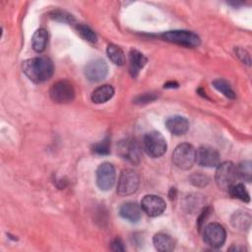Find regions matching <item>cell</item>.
Segmentation results:
<instances>
[{
	"instance_id": "cell-1",
	"label": "cell",
	"mask_w": 252,
	"mask_h": 252,
	"mask_svg": "<svg viewBox=\"0 0 252 252\" xmlns=\"http://www.w3.org/2000/svg\"><path fill=\"white\" fill-rule=\"evenodd\" d=\"M23 72L33 83L39 84L51 78L54 72V65L47 57H34L23 62Z\"/></svg>"
},
{
	"instance_id": "cell-2",
	"label": "cell",
	"mask_w": 252,
	"mask_h": 252,
	"mask_svg": "<svg viewBox=\"0 0 252 252\" xmlns=\"http://www.w3.org/2000/svg\"><path fill=\"white\" fill-rule=\"evenodd\" d=\"M237 178L236 166L231 161H224L217 166L215 180L220 189L228 191V189L236 183Z\"/></svg>"
},
{
	"instance_id": "cell-3",
	"label": "cell",
	"mask_w": 252,
	"mask_h": 252,
	"mask_svg": "<svg viewBox=\"0 0 252 252\" xmlns=\"http://www.w3.org/2000/svg\"><path fill=\"white\" fill-rule=\"evenodd\" d=\"M160 36L169 42L177 43L186 47H197L201 43V39L199 35L195 32L190 31L184 30H174V31H167L160 34Z\"/></svg>"
},
{
	"instance_id": "cell-4",
	"label": "cell",
	"mask_w": 252,
	"mask_h": 252,
	"mask_svg": "<svg viewBox=\"0 0 252 252\" xmlns=\"http://www.w3.org/2000/svg\"><path fill=\"white\" fill-rule=\"evenodd\" d=\"M143 146L145 152L152 158L161 157L167 148L164 137L158 131L147 133L143 139Z\"/></svg>"
},
{
	"instance_id": "cell-5",
	"label": "cell",
	"mask_w": 252,
	"mask_h": 252,
	"mask_svg": "<svg viewBox=\"0 0 252 252\" xmlns=\"http://www.w3.org/2000/svg\"><path fill=\"white\" fill-rule=\"evenodd\" d=\"M195 152L193 146L188 143L178 145L172 154L174 165L182 170L190 169L195 162Z\"/></svg>"
},
{
	"instance_id": "cell-6",
	"label": "cell",
	"mask_w": 252,
	"mask_h": 252,
	"mask_svg": "<svg viewBox=\"0 0 252 252\" xmlns=\"http://www.w3.org/2000/svg\"><path fill=\"white\" fill-rule=\"evenodd\" d=\"M117 153L122 158L133 164H138L142 158L141 146L133 138L121 140L117 146Z\"/></svg>"
},
{
	"instance_id": "cell-7",
	"label": "cell",
	"mask_w": 252,
	"mask_h": 252,
	"mask_svg": "<svg viewBox=\"0 0 252 252\" xmlns=\"http://www.w3.org/2000/svg\"><path fill=\"white\" fill-rule=\"evenodd\" d=\"M139 183L140 177L138 173L133 169L126 168L120 173L117 184V193L120 196L132 195L137 191Z\"/></svg>"
},
{
	"instance_id": "cell-8",
	"label": "cell",
	"mask_w": 252,
	"mask_h": 252,
	"mask_svg": "<svg viewBox=\"0 0 252 252\" xmlns=\"http://www.w3.org/2000/svg\"><path fill=\"white\" fill-rule=\"evenodd\" d=\"M225 229L218 222H211L203 229V239L212 248L221 247L225 241Z\"/></svg>"
},
{
	"instance_id": "cell-9",
	"label": "cell",
	"mask_w": 252,
	"mask_h": 252,
	"mask_svg": "<svg viewBox=\"0 0 252 252\" xmlns=\"http://www.w3.org/2000/svg\"><path fill=\"white\" fill-rule=\"evenodd\" d=\"M49 96L56 103H67L74 99L75 90L70 82L59 81L50 88Z\"/></svg>"
},
{
	"instance_id": "cell-10",
	"label": "cell",
	"mask_w": 252,
	"mask_h": 252,
	"mask_svg": "<svg viewBox=\"0 0 252 252\" xmlns=\"http://www.w3.org/2000/svg\"><path fill=\"white\" fill-rule=\"evenodd\" d=\"M115 167L110 162H102L96 169V184L102 191L112 188L115 183Z\"/></svg>"
},
{
	"instance_id": "cell-11",
	"label": "cell",
	"mask_w": 252,
	"mask_h": 252,
	"mask_svg": "<svg viewBox=\"0 0 252 252\" xmlns=\"http://www.w3.org/2000/svg\"><path fill=\"white\" fill-rule=\"evenodd\" d=\"M195 161L205 167H215L220 163L219 152L209 146H202L195 152Z\"/></svg>"
},
{
	"instance_id": "cell-12",
	"label": "cell",
	"mask_w": 252,
	"mask_h": 252,
	"mask_svg": "<svg viewBox=\"0 0 252 252\" xmlns=\"http://www.w3.org/2000/svg\"><path fill=\"white\" fill-rule=\"evenodd\" d=\"M86 78L93 83H97L105 79L108 73V67L103 59H94L90 61L84 70Z\"/></svg>"
},
{
	"instance_id": "cell-13",
	"label": "cell",
	"mask_w": 252,
	"mask_h": 252,
	"mask_svg": "<svg viewBox=\"0 0 252 252\" xmlns=\"http://www.w3.org/2000/svg\"><path fill=\"white\" fill-rule=\"evenodd\" d=\"M166 208V204L162 198L157 195H146L141 201V209L150 217H158L161 215Z\"/></svg>"
},
{
	"instance_id": "cell-14",
	"label": "cell",
	"mask_w": 252,
	"mask_h": 252,
	"mask_svg": "<svg viewBox=\"0 0 252 252\" xmlns=\"http://www.w3.org/2000/svg\"><path fill=\"white\" fill-rule=\"evenodd\" d=\"M165 126L167 130L175 135V136H181L184 135L188 129H189V122L187 118L180 115H174L171 117H168L165 121Z\"/></svg>"
},
{
	"instance_id": "cell-15",
	"label": "cell",
	"mask_w": 252,
	"mask_h": 252,
	"mask_svg": "<svg viewBox=\"0 0 252 252\" xmlns=\"http://www.w3.org/2000/svg\"><path fill=\"white\" fill-rule=\"evenodd\" d=\"M119 215L125 219L126 220H129L131 222H136L141 219L142 216V209L141 206H139L135 202H125L120 205L118 209Z\"/></svg>"
},
{
	"instance_id": "cell-16",
	"label": "cell",
	"mask_w": 252,
	"mask_h": 252,
	"mask_svg": "<svg viewBox=\"0 0 252 252\" xmlns=\"http://www.w3.org/2000/svg\"><path fill=\"white\" fill-rule=\"evenodd\" d=\"M147 63V57L140 51L132 49L129 52V72L133 78H136Z\"/></svg>"
},
{
	"instance_id": "cell-17",
	"label": "cell",
	"mask_w": 252,
	"mask_h": 252,
	"mask_svg": "<svg viewBox=\"0 0 252 252\" xmlns=\"http://www.w3.org/2000/svg\"><path fill=\"white\" fill-rule=\"evenodd\" d=\"M153 243L158 251L160 252H168L174 249L175 242L172 237L165 233H157L153 237Z\"/></svg>"
},
{
	"instance_id": "cell-18",
	"label": "cell",
	"mask_w": 252,
	"mask_h": 252,
	"mask_svg": "<svg viewBox=\"0 0 252 252\" xmlns=\"http://www.w3.org/2000/svg\"><path fill=\"white\" fill-rule=\"evenodd\" d=\"M114 94V89L110 85H103L96 88L91 95L92 101L94 103H104L109 100Z\"/></svg>"
},
{
	"instance_id": "cell-19",
	"label": "cell",
	"mask_w": 252,
	"mask_h": 252,
	"mask_svg": "<svg viewBox=\"0 0 252 252\" xmlns=\"http://www.w3.org/2000/svg\"><path fill=\"white\" fill-rule=\"evenodd\" d=\"M232 225L240 230L248 229L251 224V215L248 212L238 211L235 212L231 217Z\"/></svg>"
},
{
	"instance_id": "cell-20",
	"label": "cell",
	"mask_w": 252,
	"mask_h": 252,
	"mask_svg": "<svg viewBox=\"0 0 252 252\" xmlns=\"http://www.w3.org/2000/svg\"><path fill=\"white\" fill-rule=\"evenodd\" d=\"M48 33L45 29H38L32 37V46L35 52H42L47 44Z\"/></svg>"
},
{
	"instance_id": "cell-21",
	"label": "cell",
	"mask_w": 252,
	"mask_h": 252,
	"mask_svg": "<svg viewBox=\"0 0 252 252\" xmlns=\"http://www.w3.org/2000/svg\"><path fill=\"white\" fill-rule=\"evenodd\" d=\"M106 53L109 57V59L116 65H119V66H122L125 64V54L124 52L122 51V49L120 47H118L117 45L115 44H108L107 45V48H106Z\"/></svg>"
},
{
	"instance_id": "cell-22",
	"label": "cell",
	"mask_w": 252,
	"mask_h": 252,
	"mask_svg": "<svg viewBox=\"0 0 252 252\" xmlns=\"http://www.w3.org/2000/svg\"><path fill=\"white\" fill-rule=\"evenodd\" d=\"M228 192L230 194V196L232 198H235V199H238L242 202H246L248 203L250 201V197H249V194L247 192V190L245 189L244 185L241 184V183H235L233 184L229 189H228Z\"/></svg>"
},
{
	"instance_id": "cell-23",
	"label": "cell",
	"mask_w": 252,
	"mask_h": 252,
	"mask_svg": "<svg viewBox=\"0 0 252 252\" xmlns=\"http://www.w3.org/2000/svg\"><path fill=\"white\" fill-rule=\"evenodd\" d=\"M213 85L216 90H218L220 93H221L224 96L228 98H235V93L230 87V85L222 79H218L213 82Z\"/></svg>"
},
{
	"instance_id": "cell-24",
	"label": "cell",
	"mask_w": 252,
	"mask_h": 252,
	"mask_svg": "<svg viewBox=\"0 0 252 252\" xmlns=\"http://www.w3.org/2000/svg\"><path fill=\"white\" fill-rule=\"evenodd\" d=\"M251 161L250 160H244L240 162L237 166V174L238 177L243 179L246 182H250L252 179V169H251Z\"/></svg>"
},
{
	"instance_id": "cell-25",
	"label": "cell",
	"mask_w": 252,
	"mask_h": 252,
	"mask_svg": "<svg viewBox=\"0 0 252 252\" xmlns=\"http://www.w3.org/2000/svg\"><path fill=\"white\" fill-rule=\"evenodd\" d=\"M77 32L81 35L82 38H84L86 41L90 43H95L97 41V36L94 33V32L88 26L79 24L77 26Z\"/></svg>"
},
{
	"instance_id": "cell-26",
	"label": "cell",
	"mask_w": 252,
	"mask_h": 252,
	"mask_svg": "<svg viewBox=\"0 0 252 252\" xmlns=\"http://www.w3.org/2000/svg\"><path fill=\"white\" fill-rule=\"evenodd\" d=\"M189 181L194 185V186H197V187H204L206 185L209 184L210 182V178L201 173V172H194L193 174L190 175L189 177Z\"/></svg>"
},
{
	"instance_id": "cell-27",
	"label": "cell",
	"mask_w": 252,
	"mask_h": 252,
	"mask_svg": "<svg viewBox=\"0 0 252 252\" xmlns=\"http://www.w3.org/2000/svg\"><path fill=\"white\" fill-rule=\"evenodd\" d=\"M109 146H110V140L108 137H105L102 141L96 143L93 147V151L97 155H107L109 154Z\"/></svg>"
},
{
	"instance_id": "cell-28",
	"label": "cell",
	"mask_w": 252,
	"mask_h": 252,
	"mask_svg": "<svg viewBox=\"0 0 252 252\" xmlns=\"http://www.w3.org/2000/svg\"><path fill=\"white\" fill-rule=\"evenodd\" d=\"M51 18L59 21V22H63V23H68V24H72L75 20L73 18L72 15L64 12V11H53L51 14Z\"/></svg>"
},
{
	"instance_id": "cell-29",
	"label": "cell",
	"mask_w": 252,
	"mask_h": 252,
	"mask_svg": "<svg viewBox=\"0 0 252 252\" xmlns=\"http://www.w3.org/2000/svg\"><path fill=\"white\" fill-rule=\"evenodd\" d=\"M158 97V95L156 94H141L139 96H137L134 101L135 103H139V104H142V103H148V102H151L153 100H155L156 98Z\"/></svg>"
},
{
	"instance_id": "cell-30",
	"label": "cell",
	"mask_w": 252,
	"mask_h": 252,
	"mask_svg": "<svg viewBox=\"0 0 252 252\" xmlns=\"http://www.w3.org/2000/svg\"><path fill=\"white\" fill-rule=\"evenodd\" d=\"M235 53L241 59V61L243 63H245L247 65H250V62H251L250 56H249V54L247 53L246 50H244V49H242L240 47H237V48H235Z\"/></svg>"
},
{
	"instance_id": "cell-31",
	"label": "cell",
	"mask_w": 252,
	"mask_h": 252,
	"mask_svg": "<svg viewBox=\"0 0 252 252\" xmlns=\"http://www.w3.org/2000/svg\"><path fill=\"white\" fill-rule=\"evenodd\" d=\"M110 248H111V250H113V251H118V252L125 250L124 243H123V241H122L120 238H115V239L111 242Z\"/></svg>"
},
{
	"instance_id": "cell-32",
	"label": "cell",
	"mask_w": 252,
	"mask_h": 252,
	"mask_svg": "<svg viewBox=\"0 0 252 252\" xmlns=\"http://www.w3.org/2000/svg\"><path fill=\"white\" fill-rule=\"evenodd\" d=\"M209 214H210V210H209L208 208H207V209H205V210L201 213V216L199 217V219H198V220H197L199 229H201V228H202V224H203L204 220L207 219V217H208V215H209Z\"/></svg>"
},
{
	"instance_id": "cell-33",
	"label": "cell",
	"mask_w": 252,
	"mask_h": 252,
	"mask_svg": "<svg viewBox=\"0 0 252 252\" xmlns=\"http://www.w3.org/2000/svg\"><path fill=\"white\" fill-rule=\"evenodd\" d=\"M229 250H236V251L241 250V251H242V250H244V247H233V246H232V247L229 248Z\"/></svg>"
}]
</instances>
